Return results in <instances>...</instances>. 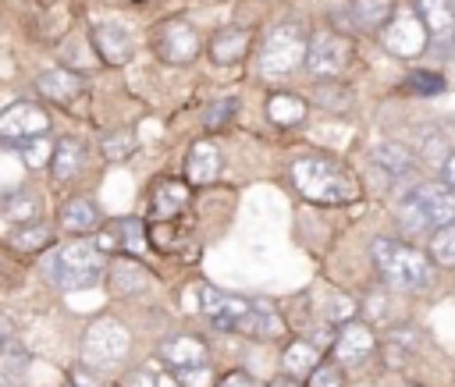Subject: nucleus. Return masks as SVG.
Here are the masks:
<instances>
[{
  "instance_id": "nucleus-1",
  "label": "nucleus",
  "mask_w": 455,
  "mask_h": 387,
  "mask_svg": "<svg viewBox=\"0 0 455 387\" xmlns=\"http://www.w3.org/2000/svg\"><path fill=\"white\" fill-rule=\"evenodd\" d=\"M291 181L302 192V199H309L316 206H345L359 195V185L345 170V163L334 156H323V153L299 156L291 163Z\"/></svg>"
},
{
  "instance_id": "nucleus-2",
  "label": "nucleus",
  "mask_w": 455,
  "mask_h": 387,
  "mask_svg": "<svg viewBox=\"0 0 455 387\" xmlns=\"http://www.w3.org/2000/svg\"><path fill=\"white\" fill-rule=\"evenodd\" d=\"M370 256H373L380 277L391 288L409 291V295H419V291L434 288V263L423 249H416L409 241H398V238H373Z\"/></svg>"
},
{
  "instance_id": "nucleus-3",
  "label": "nucleus",
  "mask_w": 455,
  "mask_h": 387,
  "mask_svg": "<svg viewBox=\"0 0 455 387\" xmlns=\"http://www.w3.org/2000/svg\"><path fill=\"white\" fill-rule=\"evenodd\" d=\"M451 220H455V192L441 181H423L398 202V227L405 234H427Z\"/></svg>"
},
{
  "instance_id": "nucleus-4",
  "label": "nucleus",
  "mask_w": 455,
  "mask_h": 387,
  "mask_svg": "<svg viewBox=\"0 0 455 387\" xmlns=\"http://www.w3.org/2000/svg\"><path fill=\"white\" fill-rule=\"evenodd\" d=\"M103 273H107L103 252L89 238H75L64 249H57V256H53V284L64 291L92 288L103 280Z\"/></svg>"
},
{
  "instance_id": "nucleus-5",
  "label": "nucleus",
  "mask_w": 455,
  "mask_h": 387,
  "mask_svg": "<svg viewBox=\"0 0 455 387\" xmlns=\"http://www.w3.org/2000/svg\"><path fill=\"white\" fill-rule=\"evenodd\" d=\"M128 344H132L128 327L117 323L114 316H100V320H92V323L85 327V334H82V362H85V369H92V373L114 369V366L124 362Z\"/></svg>"
},
{
  "instance_id": "nucleus-6",
  "label": "nucleus",
  "mask_w": 455,
  "mask_h": 387,
  "mask_svg": "<svg viewBox=\"0 0 455 387\" xmlns=\"http://www.w3.org/2000/svg\"><path fill=\"white\" fill-rule=\"evenodd\" d=\"M306 57V32L299 25H274L259 46L256 67L267 78H284L291 75Z\"/></svg>"
},
{
  "instance_id": "nucleus-7",
  "label": "nucleus",
  "mask_w": 455,
  "mask_h": 387,
  "mask_svg": "<svg viewBox=\"0 0 455 387\" xmlns=\"http://www.w3.org/2000/svg\"><path fill=\"white\" fill-rule=\"evenodd\" d=\"M46 128H50V114L39 103L18 99L0 110V138H7L14 146H25V142L46 135Z\"/></svg>"
},
{
  "instance_id": "nucleus-8",
  "label": "nucleus",
  "mask_w": 455,
  "mask_h": 387,
  "mask_svg": "<svg viewBox=\"0 0 455 387\" xmlns=\"http://www.w3.org/2000/svg\"><path fill=\"white\" fill-rule=\"evenodd\" d=\"M348 53H352L348 39H341V36H334V32H313V36L306 39V57H302V64H306L316 78H334V75L345 71Z\"/></svg>"
},
{
  "instance_id": "nucleus-9",
  "label": "nucleus",
  "mask_w": 455,
  "mask_h": 387,
  "mask_svg": "<svg viewBox=\"0 0 455 387\" xmlns=\"http://www.w3.org/2000/svg\"><path fill=\"white\" fill-rule=\"evenodd\" d=\"M199 309H203V316H206L217 330H231V334H235L238 323H242V316L252 309V298L220 291V288H213V284H199Z\"/></svg>"
},
{
  "instance_id": "nucleus-10",
  "label": "nucleus",
  "mask_w": 455,
  "mask_h": 387,
  "mask_svg": "<svg viewBox=\"0 0 455 387\" xmlns=\"http://www.w3.org/2000/svg\"><path fill=\"white\" fill-rule=\"evenodd\" d=\"M373 355H377V334H373L370 323L348 320V323L338 327V337H334V359H338V366L359 369V366H366Z\"/></svg>"
},
{
  "instance_id": "nucleus-11",
  "label": "nucleus",
  "mask_w": 455,
  "mask_h": 387,
  "mask_svg": "<svg viewBox=\"0 0 455 387\" xmlns=\"http://www.w3.org/2000/svg\"><path fill=\"white\" fill-rule=\"evenodd\" d=\"M153 46L160 53V60L167 64H192L199 57V36L188 21L174 18V21H164L153 36Z\"/></svg>"
},
{
  "instance_id": "nucleus-12",
  "label": "nucleus",
  "mask_w": 455,
  "mask_h": 387,
  "mask_svg": "<svg viewBox=\"0 0 455 387\" xmlns=\"http://www.w3.org/2000/svg\"><path fill=\"white\" fill-rule=\"evenodd\" d=\"M412 11H416V21L423 25L430 46L441 50L455 39V4L451 0H412Z\"/></svg>"
},
{
  "instance_id": "nucleus-13",
  "label": "nucleus",
  "mask_w": 455,
  "mask_h": 387,
  "mask_svg": "<svg viewBox=\"0 0 455 387\" xmlns=\"http://www.w3.org/2000/svg\"><path fill=\"white\" fill-rule=\"evenodd\" d=\"M92 46H96V53L107 64H128L132 60V50H135L132 32L121 21H100V25H92Z\"/></svg>"
},
{
  "instance_id": "nucleus-14",
  "label": "nucleus",
  "mask_w": 455,
  "mask_h": 387,
  "mask_svg": "<svg viewBox=\"0 0 455 387\" xmlns=\"http://www.w3.org/2000/svg\"><path fill=\"white\" fill-rule=\"evenodd\" d=\"M156 355H160L171 369H185V366H203V362L210 359V348H206V341L196 337V334H171V337L160 341Z\"/></svg>"
},
{
  "instance_id": "nucleus-15",
  "label": "nucleus",
  "mask_w": 455,
  "mask_h": 387,
  "mask_svg": "<svg viewBox=\"0 0 455 387\" xmlns=\"http://www.w3.org/2000/svg\"><path fill=\"white\" fill-rule=\"evenodd\" d=\"M185 178L192 185H210L220 178V149L210 138H196L185 153Z\"/></svg>"
},
{
  "instance_id": "nucleus-16",
  "label": "nucleus",
  "mask_w": 455,
  "mask_h": 387,
  "mask_svg": "<svg viewBox=\"0 0 455 387\" xmlns=\"http://www.w3.org/2000/svg\"><path fill=\"white\" fill-rule=\"evenodd\" d=\"M82 167H85V146H82V138H75V135L57 138V146L50 153V174H53V181L57 185H68L71 178L82 174Z\"/></svg>"
},
{
  "instance_id": "nucleus-17",
  "label": "nucleus",
  "mask_w": 455,
  "mask_h": 387,
  "mask_svg": "<svg viewBox=\"0 0 455 387\" xmlns=\"http://www.w3.org/2000/svg\"><path fill=\"white\" fill-rule=\"evenodd\" d=\"M249 43H252V32L249 28H238V25H228L220 32H213L206 53L213 64H238L245 53H249Z\"/></svg>"
},
{
  "instance_id": "nucleus-18",
  "label": "nucleus",
  "mask_w": 455,
  "mask_h": 387,
  "mask_svg": "<svg viewBox=\"0 0 455 387\" xmlns=\"http://www.w3.org/2000/svg\"><path fill=\"white\" fill-rule=\"evenodd\" d=\"M96 249H100V252H103V249H121V252L139 256V252L146 249V227H142V220H135V217L117 220L107 234L96 238Z\"/></svg>"
},
{
  "instance_id": "nucleus-19",
  "label": "nucleus",
  "mask_w": 455,
  "mask_h": 387,
  "mask_svg": "<svg viewBox=\"0 0 455 387\" xmlns=\"http://www.w3.org/2000/svg\"><path fill=\"white\" fill-rule=\"evenodd\" d=\"M107 280H110V288H114V295H139V291H146L149 288V280H153V273L142 266V263H135V259H114L110 266H107Z\"/></svg>"
},
{
  "instance_id": "nucleus-20",
  "label": "nucleus",
  "mask_w": 455,
  "mask_h": 387,
  "mask_svg": "<svg viewBox=\"0 0 455 387\" xmlns=\"http://www.w3.org/2000/svg\"><path fill=\"white\" fill-rule=\"evenodd\" d=\"M36 89L53 103H71L82 92V78L75 71H68V67H46V71H39Z\"/></svg>"
},
{
  "instance_id": "nucleus-21",
  "label": "nucleus",
  "mask_w": 455,
  "mask_h": 387,
  "mask_svg": "<svg viewBox=\"0 0 455 387\" xmlns=\"http://www.w3.org/2000/svg\"><path fill=\"white\" fill-rule=\"evenodd\" d=\"M235 334H245V337H259V341H270V337H281L284 334V320L270 309V305H263V302H252V309L242 316V323H238V330Z\"/></svg>"
},
{
  "instance_id": "nucleus-22",
  "label": "nucleus",
  "mask_w": 455,
  "mask_h": 387,
  "mask_svg": "<svg viewBox=\"0 0 455 387\" xmlns=\"http://www.w3.org/2000/svg\"><path fill=\"white\" fill-rule=\"evenodd\" d=\"M370 160H373L384 174H391V178H405V174L416 170V156H412V149L402 146V142H377V146L370 149Z\"/></svg>"
},
{
  "instance_id": "nucleus-23",
  "label": "nucleus",
  "mask_w": 455,
  "mask_h": 387,
  "mask_svg": "<svg viewBox=\"0 0 455 387\" xmlns=\"http://www.w3.org/2000/svg\"><path fill=\"white\" fill-rule=\"evenodd\" d=\"M60 227L64 231H71V234H92V231H100V209H96V202L92 199H68L64 206H60Z\"/></svg>"
},
{
  "instance_id": "nucleus-24",
  "label": "nucleus",
  "mask_w": 455,
  "mask_h": 387,
  "mask_svg": "<svg viewBox=\"0 0 455 387\" xmlns=\"http://www.w3.org/2000/svg\"><path fill=\"white\" fill-rule=\"evenodd\" d=\"M281 366H284V376L302 380V376H309V373L320 366V348H316L313 341H306V337H291V341L284 344Z\"/></svg>"
},
{
  "instance_id": "nucleus-25",
  "label": "nucleus",
  "mask_w": 455,
  "mask_h": 387,
  "mask_svg": "<svg viewBox=\"0 0 455 387\" xmlns=\"http://www.w3.org/2000/svg\"><path fill=\"white\" fill-rule=\"evenodd\" d=\"M185 202H188V188H185V181H178V178H164V181L153 185V217H156V220H171V217H178V213L185 209Z\"/></svg>"
},
{
  "instance_id": "nucleus-26",
  "label": "nucleus",
  "mask_w": 455,
  "mask_h": 387,
  "mask_svg": "<svg viewBox=\"0 0 455 387\" xmlns=\"http://www.w3.org/2000/svg\"><path fill=\"white\" fill-rule=\"evenodd\" d=\"M306 114H309V103L295 92H270V99H267V117L277 128H295L306 121Z\"/></svg>"
},
{
  "instance_id": "nucleus-27",
  "label": "nucleus",
  "mask_w": 455,
  "mask_h": 387,
  "mask_svg": "<svg viewBox=\"0 0 455 387\" xmlns=\"http://www.w3.org/2000/svg\"><path fill=\"white\" fill-rule=\"evenodd\" d=\"M391 14H395L391 0H352V18L363 32H384Z\"/></svg>"
},
{
  "instance_id": "nucleus-28",
  "label": "nucleus",
  "mask_w": 455,
  "mask_h": 387,
  "mask_svg": "<svg viewBox=\"0 0 455 387\" xmlns=\"http://www.w3.org/2000/svg\"><path fill=\"white\" fill-rule=\"evenodd\" d=\"M50 241H53V231L43 220H28V224H18L11 231V245L18 252H43Z\"/></svg>"
},
{
  "instance_id": "nucleus-29",
  "label": "nucleus",
  "mask_w": 455,
  "mask_h": 387,
  "mask_svg": "<svg viewBox=\"0 0 455 387\" xmlns=\"http://www.w3.org/2000/svg\"><path fill=\"white\" fill-rule=\"evenodd\" d=\"M427 256H430L434 266L455 270V220L430 231V252H427Z\"/></svg>"
},
{
  "instance_id": "nucleus-30",
  "label": "nucleus",
  "mask_w": 455,
  "mask_h": 387,
  "mask_svg": "<svg viewBox=\"0 0 455 387\" xmlns=\"http://www.w3.org/2000/svg\"><path fill=\"white\" fill-rule=\"evenodd\" d=\"M4 217H7V220H14V224L39 220V199H36L28 188L7 192V195H4Z\"/></svg>"
},
{
  "instance_id": "nucleus-31",
  "label": "nucleus",
  "mask_w": 455,
  "mask_h": 387,
  "mask_svg": "<svg viewBox=\"0 0 455 387\" xmlns=\"http://www.w3.org/2000/svg\"><path fill=\"white\" fill-rule=\"evenodd\" d=\"M235 110H238V99H235V96L213 99V103L203 110V128H206V131H220V128H228L231 117H235Z\"/></svg>"
},
{
  "instance_id": "nucleus-32",
  "label": "nucleus",
  "mask_w": 455,
  "mask_h": 387,
  "mask_svg": "<svg viewBox=\"0 0 455 387\" xmlns=\"http://www.w3.org/2000/svg\"><path fill=\"white\" fill-rule=\"evenodd\" d=\"M132 153H135V135H132L128 128L110 131V135L103 138V156H107V160H128Z\"/></svg>"
},
{
  "instance_id": "nucleus-33",
  "label": "nucleus",
  "mask_w": 455,
  "mask_h": 387,
  "mask_svg": "<svg viewBox=\"0 0 455 387\" xmlns=\"http://www.w3.org/2000/svg\"><path fill=\"white\" fill-rule=\"evenodd\" d=\"M409 89L434 96V92H444V78H441L437 71H412V75H409Z\"/></svg>"
},
{
  "instance_id": "nucleus-34",
  "label": "nucleus",
  "mask_w": 455,
  "mask_h": 387,
  "mask_svg": "<svg viewBox=\"0 0 455 387\" xmlns=\"http://www.w3.org/2000/svg\"><path fill=\"white\" fill-rule=\"evenodd\" d=\"M174 376H178V383H181V387H210V383H213V373H210V366H206V362H203V366L174 369Z\"/></svg>"
},
{
  "instance_id": "nucleus-35",
  "label": "nucleus",
  "mask_w": 455,
  "mask_h": 387,
  "mask_svg": "<svg viewBox=\"0 0 455 387\" xmlns=\"http://www.w3.org/2000/svg\"><path fill=\"white\" fill-rule=\"evenodd\" d=\"M327 320H331V323H348V320H355V302H352L348 295H331V302H327Z\"/></svg>"
},
{
  "instance_id": "nucleus-36",
  "label": "nucleus",
  "mask_w": 455,
  "mask_h": 387,
  "mask_svg": "<svg viewBox=\"0 0 455 387\" xmlns=\"http://www.w3.org/2000/svg\"><path fill=\"white\" fill-rule=\"evenodd\" d=\"M306 380H309L306 387H341V383H345L341 366H323V362H320V366H316V369H313Z\"/></svg>"
},
{
  "instance_id": "nucleus-37",
  "label": "nucleus",
  "mask_w": 455,
  "mask_h": 387,
  "mask_svg": "<svg viewBox=\"0 0 455 387\" xmlns=\"http://www.w3.org/2000/svg\"><path fill=\"white\" fill-rule=\"evenodd\" d=\"M366 316H370V327L391 320V312H387V295H384V291H370V295H366Z\"/></svg>"
},
{
  "instance_id": "nucleus-38",
  "label": "nucleus",
  "mask_w": 455,
  "mask_h": 387,
  "mask_svg": "<svg viewBox=\"0 0 455 387\" xmlns=\"http://www.w3.org/2000/svg\"><path fill=\"white\" fill-rule=\"evenodd\" d=\"M217 387H256V380L249 373H242V369H231V373H224L217 380Z\"/></svg>"
},
{
  "instance_id": "nucleus-39",
  "label": "nucleus",
  "mask_w": 455,
  "mask_h": 387,
  "mask_svg": "<svg viewBox=\"0 0 455 387\" xmlns=\"http://www.w3.org/2000/svg\"><path fill=\"white\" fill-rule=\"evenodd\" d=\"M441 185H448L455 192V149H448L441 160Z\"/></svg>"
},
{
  "instance_id": "nucleus-40",
  "label": "nucleus",
  "mask_w": 455,
  "mask_h": 387,
  "mask_svg": "<svg viewBox=\"0 0 455 387\" xmlns=\"http://www.w3.org/2000/svg\"><path fill=\"white\" fill-rule=\"evenodd\" d=\"M121 387H156V380H153V373H146V369H132Z\"/></svg>"
},
{
  "instance_id": "nucleus-41",
  "label": "nucleus",
  "mask_w": 455,
  "mask_h": 387,
  "mask_svg": "<svg viewBox=\"0 0 455 387\" xmlns=\"http://www.w3.org/2000/svg\"><path fill=\"white\" fill-rule=\"evenodd\" d=\"M267 387H302V383H299V380H291V376H284V373H281V376H274V380H270V383H267Z\"/></svg>"
},
{
  "instance_id": "nucleus-42",
  "label": "nucleus",
  "mask_w": 455,
  "mask_h": 387,
  "mask_svg": "<svg viewBox=\"0 0 455 387\" xmlns=\"http://www.w3.org/2000/svg\"><path fill=\"white\" fill-rule=\"evenodd\" d=\"M412 387H416V383H412Z\"/></svg>"
}]
</instances>
